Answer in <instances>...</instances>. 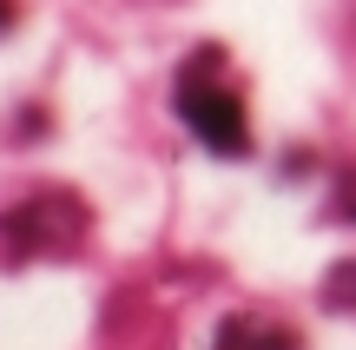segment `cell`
<instances>
[{
  "label": "cell",
  "mask_w": 356,
  "mask_h": 350,
  "mask_svg": "<svg viewBox=\"0 0 356 350\" xmlns=\"http://www.w3.org/2000/svg\"><path fill=\"white\" fill-rule=\"evenodd\" d=\"M178 113H185V126L198 132L218 159H244V152H251L238 93H218V86H198V79H191V86H178Z\"/></svg>",
  "instance_id": "cell-1"
},
{
  "label": "cell",
  "mask_w": 356,
  "mask_h": 350,
  "mask_svg": "<svg viewBox=\"0 0 356 350\" xmlns=\"http://www.w3.org/2000/svg\"><path fill=\"white\" fill-rule=\"evenodd\" d=\"M323 304H330V311H356V264L330 271V291H323Z\"/></svg>",
  "instance_id": "cell-2"
},
{
  "label": "cell",
  "mask_w": 356,
  "mask_h": 350,
  "mask_svg": "<svg viewBox=\"0 0 356 350\" xmlns=\"http://www.w3.org/2000/svg\"><path fill=\"white\" fill-rule=\"evenodd\" d=\"M337 212H350V218H356V179L343 185V192H337Z\"/></svg>",
  "instance_id": "cell-3"
},
{
  "label": "cell",
  "mask_w": 356,
  "mask_h": 350,
  "mask_svg": "<svg viewBox=\"0 0 356 350\" xmlns=\"http://www.w3.org/2000/svg\"><path fill=\"white\" fill-rule=\"evenodd\" d=\"M7 26H13V0H0V33H7Z\"/></svg>",
  "instance_id": "cell-4"
},
{
  "label": "cell",
  "mask_w": 356,
  "mask_h": 350,
  "mask_svg": "<svg viewBox=\"0 0 356 350\" xmlns=\"http://www.w3.org/2000/svg\"><path fill=\"white\" fill-rule=\"evenodd\" d=\"M218 350H251V344H238V331H225V344H218Z\"/></svg>",
  "instance_id": "cell-5"
}]
</instances>
